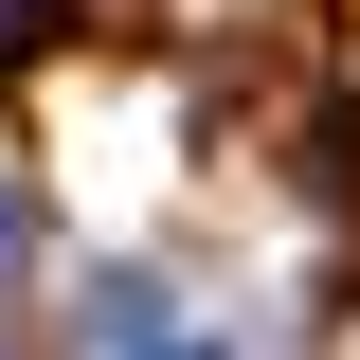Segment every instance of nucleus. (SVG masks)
I'll return each mask as SVG.
<instances>
[{"mask_svg": "<svg viewBox=\"0 0 360 360\" xmlns=\"http://www.w3.org/2000/svg\"><path fill=\"white\" fill-rule=\"evenodd\" d=\"M162 360H217V342H162Z\"/></svg>", "mask_w": 360, "mask_h": 360, "instance_id": "nucleus-1", "label": "nucleus"}]
</instances>
